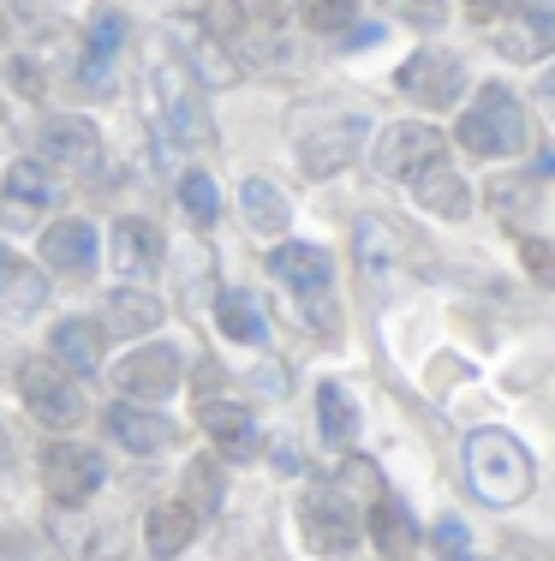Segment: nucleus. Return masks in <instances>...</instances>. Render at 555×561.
I'll list each match as a JSON object with an SVG mask.
<instances>
[{
  "instance_id": "13",
  "label": "nucleus",
  "mask_w": 555,
  "mask_h": 561,
  "mask_svg": "<svg viewBox=\"0 0 555 561\" xmlns=\"http://www.w3.org/2000/svg\"><path fill=\"white\" fill-rule=\"evenodd\" d=\"M120 43H126V19H120V12H96V19H90V36H84V55H78V84L102 96L108 78H114V55H120Z\"/></svg>"
},
{
  "instance_id": "18",
  "label": "nucleus",
  "mask_w": 555,
  "mask_h": 561,
  "mask_svg": "<svg viewBox=\"0 0 555 561\" xmlns=\"http://www.w3.org/2000/svg\"><path fill=\"white\" fill-rule=\"evenodd\" d=\"M204 436L221 448V460H251V454H257V424H251V412L228 407V400H204Z\"/></svg>"
},
{
  "instance_id": "30",
  "label": "nucleus",
  "mask_w": 555,
  "mask_h": 561,
  "mask_svg": "<svg viewBox=\"0 0 555 561\" xmlns=\"http://www.w3.org/2000/svg\"><path fill=\"white\" fill-rule=\"evenodd\" d=\"M359 270L370 280H389L394 275V227L389 221H377V216L359 221Z\"/></svg>"
},
{
  "instance_id": "4",
  "label": "nucleus",
  "mask_w": 555,
  "mask_h": 561,
  "mask_svg": "<svg viewBox=\"0 0 555 561\" xmlns=\"http://www.w3.org/2000/svg\"><path fill=\"white\" fill-rule=\"evenodd\" d=\"M19 394H24V407H31V419L48 424V431H66V424L84 419V394H78L55 365H43V358H24L19 365Z\"/></svg>"
},
{
  "instance_id": "35",
  "label": "nucleus",
  "mask_w": 555,
  "mask_h": 561,
  "mask_svg": "<svg viewBox=\"0 0 555 561\" xmlns=\"http://www.w3.org/2000/svg\"><path fill=\"white\" fill-rule=\"evenodd\" d=\"M430 543H436V556H448V561H472V538H466L460 519H436Z\"/></svg>"
},
{
  "instance_id": "5",
  "label": "nucleus",
  "mask_w": 555,
  "mask_h": 561,
  "mask_svg": "<svg viewBox=\"0 0 555 561\" xmlns=\"http://www.w3.org/2000/svg\"><path fill=\"white\" fill-rule=\"evenodd\" d=\"M102 454L96 448H84V443H48L43 448V484H48V496L55 502H90L102 490Z\"/></svg>"
},
{
  "instance_id": "14",
  "label": "nucleus",
  "mask_w": 555,
  "mask_h": 561,
  "mask_svg": "<svg viewBox=\"0 0 555 561\" xmlns=\"http://www.w3.org/2000/svg\"><path fill=\"white\" fill-rule=\"evenodd\" d=\"M370 538H377V550L382 561H413L418 556V526H413V514H406V502L401 496H389V490H377L370 496Z\"/></svg>"
},
{
  "instance_id": "6",
  "label": "nucleus",
  "mask_w": 555,
  "mask_h": 561,
  "mask_svg": "<svg viewBox=\"0 0 555 561\" xmlns=\"http://www.w3.org/2000/svg\"><path fill=\"white\" fill-rule=\"evenodd\" d=\"M108 382L120 389L126 400H167L180 389V353L167 341H155V346H138L131 358H120V365L108 370Z\"/></svg>"
},
{
  "instance_id": "9",
  "label": "nucleus",
  "mask_w": 555,
  "mask_h": 561,
  "mask_svg": "<svg viewBox=\"0 0 555 561\" xmlns=\"http://www.w3.org/2000/svg\"><path fill=\"white\" fill-rule=\"evenodd\" d=\"M359 138H365V119L347 114V119H328L323 131H311V138H299V168L311 173V180H328V173H340L359 156Z\"/></svg>"
},
{
  "instance_id": "20",
  "label": "nucleus",
  "mask_w": 555,
  "mask_h": 561,
  "mask_svg": "<svg viewBox=\"0 0 555 561\" xmlns=\"http://www.w3.org/2000/svg\"><path fill=\"white\" fill-rule=\"evenodd\" d=\"M43 299H48V280L36 275V263L12 257V251L0 245V317H31Z\"/></svg>"
},
{
  "instance_id": "31",
  "label": "nucleus",
  "mask_w": 555,
  "mask_h": 561,
  "mask_svg": "<svg viewBox=\"0 0 555 561\" xmlns=\"http://www.w3.org/2000/svg\"><path fill=\"white\" fill-rule=\"evenodd\" d=\"M185 507L204 514V519L221 507V460H192L185 466Z\"/></svg>"
},
{
  "instance_id": "38",
  "label": "nucleus",
  "mask_w": 555,
  "mask_h": 561,
  "mask_svg": "<svg viewBox=\"0 0 555 561\" xmlns=\"http://www.w3.org/2000/svg\"><path fill=\"white\" fill-rule=\"evenodd\" d=\"M466 7H472V19L490 24V19H508V12H520L525 0H466Z\"/></svg>"
},
{
  "instance_id": "26",
  "label": "nucleus",
  "mask_w": 555,
  "mask_h": 561,
  "mask_svg": "<svg viewBox=\"0 0 555 561\" xmlns=\"http://www.w3.org/2000/svg\"><path fill=\"white\" fill-rule=\"evenodd\" d=\"M180 19H192L204 36H216V43L240 48V31H245V7L240 0H180Z\"/></svg>"
},
{
  "instance_id": "39",
  "label": "nucleus",
  "mask_w": 555,
  "mask_h": 561,
  "mask_svg": "<svg viewBox=\"0 0 555 561\" xmlns=\"http://www.w3.org/2000/svg\"><path fill=\"white\" fill-rule=\"evenodd\" d=\"M394 7H401L406 19H418V24H436V19H442L448 0H394Z\"/></svg>"
},
{
  "instance_id": "34",
  "label": "nucleus",
  "mask_w": 555,
  "mask_h": 561,
  "mask_svg": "<svg viewBox=\"0 0 555 561\" xmlns=\"http://www.w3.org/2000/svg\"><path fill=\"white\" fill-rule=\"evenodd\" d=\"M299 19H305L311 31H347V24L359 19V0H299Z\"/></svg>"
},
{
  "instance_id": "3",
  "label": "nucleus",
  "mask_w": 555,
  "mask_h": 561,
  "mask_svg": "<svg viewBox=\"0 0 555 561\" xmlns=\"http://www.w3.org/2000/svg\"><path fill=\"white\" fill-rule=\"evenodd\" d=\"M299 531H305V543L316 556H352V543H359L365 519H359V502H352V490L340 484H311L305 507H299Z\"/></svg>"
},
{
  "instance_id": "32",
  "label": "nucleus",
  "mask_w": 555,
  "mask_h": 561,
  "mask_svg": "<svg viewBox=\"0 0 555 561\" xmlns=\"http://www.w3.org/2000/svg\"><path fill=\"white\" fill-rule=\"evenodd\" d=\"M245 216L257 233H281L287 227V197L275 192L269 180H245Z\"/></svg>"
},
{
  "instance_id": "41",
  "label": "nucleus",
  "mask_w": 555,
  "mask_h": 561,
  "mask_svg": "<svg viewBox=\"0 0 555 561\" xmlns=\"http://www.w3.org/2000/svg\"><path fill=\"white\" fill-rule=\"evenodd\" d=\"M544 96H550V108H555V72L544 78Z\"/></svg>"
},
{
  "instance_id": "33",
  "label": "nucleus",
  "mask_w": 555,
  "mask_h": 561,
  "mask_svg": "<svg viewBox=\"0 0 555 561\" xmlns=\"http://www.w3.org/2000/svg\"><path fill=\"white\" fill-rule=\"evenodd\" d=\"M180 204H185V216H192L197 227H209V221L221 216L216 180H209V173H185V180H180Z\"/></svg>"
},
{
  "instance_id": "21",
  "label": "nucleus",
  "mask_w": 555,
  "mask_h": 561,
  "mask_svg": "<svg viewBox=\"0 0 555 561\" xmlns=\"http://www.w3.org/2000/svg\"><path fill=\"white\" fill-rule=\"evenodd\" d=\"M155 263H162V233L138 216L114 221V270L120 275H155Z\"/></svg>"
},
{
  "instance_id": "36",
  "label": "nucleus",
  "mask_w": 555,
  "mask_h": 561,
  "mask_svg": "<svg viewBox=\"0 0 555 561\" xmlns=\"http://www.w3.org/2000/svg\"><path fill=\"white\" fill-rule=\"evenodd\" d=\"M525 270L555 287V245H550V239H525Z\"/></svg>"
},
{
  "instance_id": "2",
  "label": "nucleus",
  "mask_w": 555,
  "mask_h": 561,
  "mask_svg": "<svg viewBox=\"0 0 555 561\" xmlns=\"http://www.w3.org/2000/svg\"><path fill=\"white\" fill-rule=\"evenodd\" d=\"M460 144H466L472 156H513L525 144V114H520V96H513L508 84H484L478 102H472L466 114H460Z\"/></svg>"
},
{
  "instance_id": "16",
  "label": "nucleus",
  "mask_w": 555,
  "mask_h": 561,
  "mask_svg": "<svg viewBox=\"0 0 555 561\" xmlns=\"http://www.w3.org/2000/svg\"><path fill=\"white\" fill-rule=\"evenodd\" d=\"M275 280H287V293H299V299H323L328 280H335V263H328L323 245H281L269 257Z\"/></svg>"
},
{
  "instance_id": "19",
  "label": "nucleus",
  "mask_w": 555,
  "mask_h": 561,
  "mask_svg": "<svg viewBox=\"0 0 555 561\" xmlns=\"http://www.w3.org/2000/svg\"><path fill=\"white\" fill-rule=\"evenodd\" d=\"M413 197L430 209V216H448V221H460V216H472V185L460 180L448 162H436V168H425L413 180Z\"/></svg>"
},
{
  "instance_id": "8",
  "label": "nucleus",
  "mask_w": 555,
  "mask_h": 561,
  "mask_svg": "<svg viewBox=\"0 0 555 561\" xmlns=\"http://www.w3.org/2000/svg\"><path fill=\"white\" fill-rule=\"evenodd\" d=\"M436 162H448L442 131L418 126V119H406V126H389V131H382V144H377V168L389 173V180H406V185H413L418 173L436 168Z\"/></svg>"
},
{
  "instance_id": "1",
  "label": "nucleus",
  "mask_w": 555,
  "mask_h": 561,
  "mask_svg": "<svg viewBox=\"0 0 555 561\" xmlns=\"http://www.w3.org/2000/svg\"><path fill=\"white\" fill-rule=\"evenodd\" d=\"M466 472L472 490H478L490 507H513L532 496V454L513 443L508 431H478L466 443Z\"/></svg>"
},
{
  "instance_id": "10",
  "label": "nucleus",
  "mask_w": 555,
  "mask_h": 561,
  "mask_svg": "<svg viewBox=\"0 0 555 561\" xmlns=\"http://www.w3.org/2000/svg\"><path fill=\"white\" fill-rule=\"evenodd\" d=\"M108 436L120 448L131 454H162V448H174V436H180V424L174 419H162L155 407H131V400H120V407H108Z\"/></svg>"
},
{
  "instance_id": "25",
  "label": "nucleus",
  "mask_w": 555,
  "mask_h": 561,
  "mask_svg": "<svg viewBox=\"0 0 555 561\" xmlns=\"http://www.w3.org/2000/svg\"><path fill=\"white\" fill-rule=\"evenodd\" d=\"M143 329H162V299L138 287H114L108 293V335H143Z\"/></svg>"
},
{
  "instance_id": "29",
  "label": "nucleus",
  "mask_w": 555,
  "mask_h": 561,
  "mask_svg": "<svg viewBox=\"0 0 555 561\" xmlns=\"http://www.w3.org/2000/svg\"><path fill=\"white\" fill-rule=\"evenodd\" d=\"M316 419H323V443L328 448H347L352 431H359V412H352V400H347L340 382H323V389H316Z\"/></svg>"
},
{
  "instance_id": "28",
  "label": "nucleus",
  "mask_w": 555,
  "mask_h": 561,
  "mask_svg": "<svg viewBox=\"0 0 555 561\" xmlns=\"http://www.w3.org/2000/svg\"><path fill=\"white\" fill-rule=\"evenodd\" d=\"M501 55L508 60H537V55H555V7H532L520 31L501 36Z\"/></svg>"
},
{
  "instance_id": "11",
  "label": "nucleus",
  "mask_w": 555,
  "mask_h": 561,
  "mask_svg": "<svg viewBox=\"0 0 555 561\" xmlns=\"http://www.w3.org/2000/svg\"><path fill=\"white\" fill-rule=\"evenodd\" d=\"M167 31H174L185 66H192L204 84H233V78H240V55H233L228 43H216V36H204L192 19H180V12H174V24H167Z\"/></svg>"
},
{
  "instance_id": "27",
  "label": "nucleus",
  "mask_w": 555,
  "mask_h": 561,
  "mask_svg": "<svg viewBox=\"0 0 555 561\" xmlns=\"http://www.w3.org/2000/svg\"><path fill=\"white\" fill-rule=\"evenodd\" d=\"M48 346H55V358L72 365V370H96L102 365V329L84 323V317H66L55 335H48Z\"/></svg>"
},
{
  "instance_id": "17",
  "label": "nucleus",
  "mask_w": 555,
  "mask_h": 561,
  "mask_svg": "<svg viewBox=\"0 0 555 561\" xmlns=\"http://www.w3.org/2000/svg\"><path fill=\"white\" fill-rule=\"evenodd\" d=\"M43 263H48V270H60V275H84L90 263H96V227L78 221V216L55 221L43 233Z\"/></svg>"
},
{
  "instance_id": "22",
  "label": "nucleus",
  "mask_w": 555,
  "mask_h": 561,
  "mask_svg": "<svg viewBox=\"0 0 555 561\" xmlns=\"http://www.w3.org/2000/svg\"><path fill=\"white\" fill-rule=\"evenodd\" d=\"M162 108H167V131L180 144H209V119H204V102L192 96L180 72H162Z\"/></svg>"
},
{
  "instance_id": "7",
  "label": "nucleus",
  "mask_w": 555,
  "mask_h": 561,
  "mask_svg": "<svg viewBox=\"0 0 555 561\" xmlns=\"http://www.w3.org/2000/svg\"><path fill=\"white\" fill-rule=\"evenodd\" d=\"M394 84L413 102H425V108H448V102H460V90H466V66H460V55H442V48H418V55L394 72Z\"/></svg>"
},
{
  "instance_id": "23",
  "label": "nucleus",
  "mask_w": 555,
  "mask_h": 561,
  "mask_svg": "<svg viewBox=\"0 0 555 561\" xmlns=\"http://www.w3.org/2000/svg\"><path fill=\"white\" fill-rule=\"evenodd\" d=\"M216 323H221V335H228V341H245V346H263V341H269V311H263V299H251L245 287L221 293Z\"/></svg>"
},
{
  "instance_id": "24",
  "label": "nucleus",
  "mask_w": 555,
  "mask_h": 561,
  "mask_svg": "<svg viewBox=\"0 0 555 561\" xmlns=\"http://www.w3.org/2000/svg\"><path fill=\"white\" fill-rule=\"evenodd\" d=\"M143 538H150V556H155V561H174L185 543L197 538V514H192L185 502H162V507L150 514V526H143Z\"/></svg>"
},
{
  "instance_id": "12",
  "label": "nucleus",
  "mask_w": 555,
  "mask_h": 561,
  "mask_svg": "<svg viewBox=\"0 0 555 561\" xmlns=\"http://www.w3.org/2000/svg\"><path fill=\"white\" fill-rule=\"evenodd\" d=\"M48 197H55V180L43 162H12L7 185H0V227H31Z\"/></svg>"
},
{
  "instance_id": "15",
  "label": "nucleus",
  "mask_w": 555,
  "mask_h": 561,
  "mask_svg": "<svg viewBox=\"0 0 555 561\" xmlns=\"http://www.w3.org/2000/svg\"><path fill=\"white\" fill-rule=\"evenodd\" d=\"M43 156H48V162H60V168H72V173H90L102 162V138H96L90 119L66 114V119H48V126H43Z\"/></svg>"
},
{
  "instance_id": "40",
  "label": "nucleus",
  "mask_w": 555,
  "mask_h": 561,
  "mask_svg": "<svg viewBox=\"0 0 555 561\" xmlns=\"http://www.w3.org/2000/svg\"><path fill=\"white\" fill-rule=\"evenodd\" d=\"M7 466H12V443L0 436V472H7Z\"/></svg>"
},
{
  "instance_id": "42",
  "label": "nucleus",
  "mask_w": 555,
  "mask_h": 561,
  "mask_svg": "<svg viewBox=\"0 0 555 561\" xmlns=\"http://www.w3.org/2000/svg\"><path fill=\"white\" fill-rule=\"evenodd\" d=\"M0 36H7V24H0Z\"/></svg>"
},
{
  "instance_id": "37",
  "label": "nucleus",
  "mask_w": 555,
  "mask_h": 561,
  "mask_svg": "<svg viewBox=\"0 0 555 561\" xmlns=\"http://www.w3.org/2000/svg\"><path fill=\"white\" fill-rule=\"evenodd\" d=\"M12 84H19V96H43V72H36V60H12Z\"/></svg>"
}]
</instances>
